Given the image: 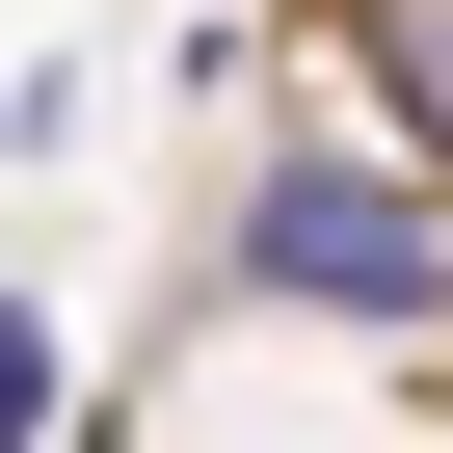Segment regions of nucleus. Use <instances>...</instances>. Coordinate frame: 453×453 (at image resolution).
<instances>
[{
	"instance_id": "nucleus-2",
	"label": "nucleus",
	"mask_w": 453,
	"mask_h": 453,
	"mask_svg": "<svg viewBox=\"0 0 453 453\" xmlns=\"http://www.w3.org/2000/svg\"><path fill=\"white\" fill-rule=\"evenodd\" d=\"M0 453H54V320L0 294Z\"/></svg>"
},
{
	"instance_id": "nucleus-1",
	"label": "nucleus",
	"mask_w": 453,
	"mask_h": 453,
	"mask_svg": "<svg viewBox=\"0 0 453 453\" xmlns=\"http://www.w3.org/2000/svg\"><path fill=\"white\" fill-rule=\"evenodd\" d=\"M241 267H267V294L400 320V294H453V213H400L373 160H267V187H241Z\"/></svg>"
}]
</instances>
